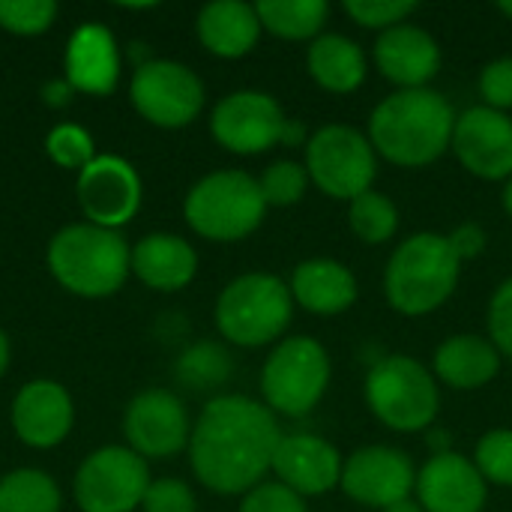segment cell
<instances>
[{
	"instance_id": "obj_36",
	"label": "cell",
	"mask_w": 512,
	"mask_h": 512,
	"mask_svg": "<svg viewBox=\"0 0 512 512\" xmlns=\"http://www.w3.org/2000/svg\"><path fill=\"white\" fill-rule=\"evenodd\" d=\"M477 90H480L486 108H495V111H504L507 114L512 108V57L489 60L480 69Z\"/></svg>"
},
{
	"instance_id": "obj_35",
	"label": "cell",
	"mask_w": 512,
	"mask_h": 512,
	"mask_svg": "<svg viewBox=\"0 0 512 512\" xmlns=\"http://www.w3.org/2000/svg\"><path fill=\"white\" fill-rule=\"evenodd\" d=\"M45 150L60 168H87L96 159L93 138L81 126H72V123L54 126L45 138Z\"/></svg>"
},
{
	"instance_id": "obj_38",
	"label": "cell",
	"mask_w": 512,
	"mask_h": 512,
	"mask_svg": "<svg viewBox=\"0 0 512 512\" xmlns=\"http://www.w3.org/2000/svg\"><path fill=\"white\" fill-rule=\"evenodd\" d=\"M144 512H195V492L183 483V480H174V477H165V480H156L147 486V495L141 501Z\"/></svg>"
},
{
	"instance_id": "obj_34",
	"label": "cell",
	"mask_w": 512,
	"mask_h": 512,
	"mask_svg": "<svg viewBox=\"0 0 512 512\" xmlns=\"http://www.w3.org/2000/svg\"><path fill=\"white\" fill-rule=\"evenodd\" d=\"M57 15L54 0H0V27L18 36H33L51 27Z\"/></svg>"
},
{
	"instance_id": "obj_9",
	"label": "cell",
	"mask_w": 512,
	"mask_h": 512,
	"mask_svg": "<svg viewBox=\"0 0 512 512\" xmlns=\"http://www.w3.org/2000/svg\"><path fill=\"white\" fill-rule=\"evenodd\" d=\"M306 171L312 186H318L333 201H354L357 195L375 189L378 177V153L366 132L327 123L315 129L306 141Z\"/></svg>"
},
{
	"instance_id": "obj_21",
	"label": "cell",
	"mask_w": 512,
	"mask_h": 512,
	"mask_svg": "<svg viewBox=\"0 0 512 512\" xmlns=\"http://www.w3.org/2000/svg\"><path fill=\"white\" fill-rule=\"evenodd\" d=\"M15 435L27 447H54L72 429V399L54 381H30L12 402Z\"/></svg>"
},
{
	"instance_id": "obj_14",
	"label": "cell",
	"mask_w": 512,
	"mask_h": 512,
	"mask_svg": "<svg viewBox=\"0 0 512 512\" xmlns=\"http://www.w3.org/2000/svg\"><path fill=\"white\" fill-rule=\"evenodd\" d=\"M450 150L477 180L507 183L512 177V117L486 105L465 108L456 117Z\"/></svg>"
},
{
	"instance_id": "obj_33",
	"label": "cell",
	"mask_w": 512,
	"mask_h": 512,
	"mask_svg": "<svg viewBox=\"0 0 512 512\" xmlns=\"http://www.w3.org/2000/svg\"><path fill=\"white\" fill-rule=\"evenodd\" d=\"M342 9L354 24L384 33L396 24H405L417 12V3L414 0H345Z\"/></svg>"
},
{
	"instance_id": "obj_26",
	"label": "cell",
	"mask_w": 512,
	"mask_h": 512,
	"mask_svg": "<svg viewBox=\"0 0 512 512\" xmlns=\"http://www.w3.org/2000/svg\"><path fill=\"white\" fill-rule=\"evenodd\" d=\"M132 273L153 291H180L198 273V255L177 234H147L129 258Z\"/></svg>"
},
{
	"instance_id": "obj_47",
	"label": "cell",
	"mask_w": 512,
	"mask_h": 512,
	"mask_svg": "<svg viewBox=\"0 0 512 512\" xmlns=\"http://www.w3.org/2000/svg\"><path fill=\"white\" fill-rule=\"evenodd\" d=\"M498 9H501L507 18H512V0H501V3H498Z\"/></svg>"
},
{
	"instance_id": "obj_23",
	"label": "cell",
	"mask_w": 512,
	"mask_h": 512,
	"mask_svg": "<svg viewBox=\"0 0 512 512\" xmlns=\"http://www.w3.org/2000/svg\"><path fill=\"white\" fill-rule=\"evenodd\" d=\"M504 357L492 345L489 336L477 333H456L444 339L432 354V372L438 384L450 390H483L501 375Z\"/></svg>"
},
{
	"instance_id": "obj_10",
	"label": "cell",
	"mask_w": 512,
	"mask_h": 512,
	"mask_svg": "<svg viewBox=\"0 0 512 512\" xmlns=\"http://www.w3.org/2000/svg\"><path fill=\"white\" fill-rule=\"evenodd\" d=\"M129 96L135 111L162 129L189 126L204 108L201 78L177 60H147L135 69Z\"/></svg>"
},
{
	"instance_id": "obj_45",
	"label": "cell",
	"mask_w": 512,
	"mask_h": 512,
	"mask_svg": "<svg viewBox=\"0 0 512 512\" xmlns=\"http://www.w3.org/2000/svg\"><path fill=\"white\" fill-rule=\"evenodd\" d=\"M384 512H423V507L414 498H408V501H402V504H396V507H390V510Z\"/></svg>"
},
{
	"instance_id": "obj_16",
	"label": "cell",
	"mask_w": 512,
	"mask_h": 512,
	"mask_svg": "<svg viewBox=\"0 0 512 512\" xmlns=\"http://www.w3.org/2000/svg\"><path fill=\"white\" fill-rule=\"evenodd\" d=\"M129 450L141 459H171L189 447L192 429L183 402L168 390H144L126 408Z\"/></svg>"
},
{
	"instance_id": "obj_7",
	"label": "cell",
	"mask_w": 512,
	"mask_h": 512,
	"mask_svg": "<svg viewBox=\"0 0 512 512\" xmlns=\"http://www.w3.org/2000/svg\"><path fill=\"white\" fill-rule=\"evenodd\" d=\"M195 234L213 243H237L258 231L267 213L261 186L246 171H213L201 177L183 204Z\"/></svg>"
},
{
	"instance_id": "obj_12",
	"label": "cell",
	"mask_w": 512,
	"mask_h": 512,
	"mask_svg": "<svg viewBox=\"0 0 512 512\" xmlns=\"http://www.w3.org/2000/svg\"><path fill=\"white\" fill-rule=\"evenodd\" d=\"M339 489L354 504L384 512L414 498L417 468L411 456L399 447L390 444L357 447L351 456H345Z\"/></svg>"
},
{
	"instance_id": "obj_22",
	"label": "cell",
	"mask_w": 512,
	"mask_h": 512,
	"mask_svg": "<svg viewBox=\"0 0 512 512\" xmlns=\"http://www.w3.org/2000/svg\"><path fill=\"white\" fill-rule=\"evenodd\" d=\"M120 51L105 24H81L66 45V81L72 90L105 96L117 87Z\"/></svg>"
},
{
	"instance_id": "obj_2",
	"label": "cell",
	"mask_w": 512,
	"mask_h": 512,
	"mask_svg": "<svg viewBox=\"0 0 512 512\" xmlns=\"http://www.w3.org/2000/svg\"><path fill=\"white\" fill-rule=\"evenodd\" d=\"M456 108L435 87L393 90L369 117V141L396 168H429L438 162L456 129Z\"/></svg>"
},
{
	"instance_id": "obj_3",
	"label": "cell",
	"mask_w": 512,
	"mask_h": 512,
	"mask_svg": "<svg viewBox=\"0 0 512 512\" xmlns=\"http://www.w3.org/2000/svg\"><path fill=\"white\" fill-rule=\"evenodd\" d=\"M462 267L447 234L417 231L393 249L384 267V297L393 312L426 318L456 294Z\"/></svg>"
},
{
	"instance_id": "obj_1",
	"label": "cell",
	"mask_w": 512,
	"mask_h": 512,
	"mask_svg": "<svg viewBox=\"0 0 512 512\" xmlns=\"http://www.w3.org/2000/svg\"><path fill=\"white\" fill-rule=\"evenodd\" d=\"M279 441V420L264 402L240 393L216 396L192 426L189 462L210 492L246 495L273 471Z\"/></svg>"
},
{
	"instance_id": "obj_46",
	"label": "cell",
	"mask_w": 512,
	"mask_h": 512,
	"mask_svg": "<svg viewBox=\"0 0 512 512\" xmlns=\"http://www.w3.org/2000/svg\"><path fill=\"white\" fill-rule=\"evenodd\" d=\"M6 363H9V342H6V336L0 330V375L6 372Z\"/></svg>"
},
{
	"instance_id": "obj_19",
	"label": "cell",
	"mask_w": 512,
	"mask_h": 512,
	"mask_svg": "<svg viewBox=\"0 0 512 512\" xmlns=\"http://www.w3.org/2000/svg\"><path fill=\"white\" fill-rule=\"evenodd\" d=\"M342 465L345 456L318 435L297 432V435H282L279 450L273 456V474L276 483L288 486L300 498H318L342 483Z\"/></svg>"
},
{
	"instance_id": "obj_39",
	"label": "cell",
	"mask_w": 512,
	"mask_h": 512,
	"mask_svg": "<svg viewBox=\"0 0 512 512\" xmlns=\"http://www.w3.org/2000/svg\"><path fill=\"white\" fill-rule=\"evenodd\" d=\"M237 512H309L306 501L282 483H261L243 495Z\"/></svg>"
},
{
	"instance_id": "obj_42",
	"label": "cell",
	"mask_w": 512,
	"mask_h": 512,
	"mask_svg": "<svg viewBox=\"0 0 512 512\" xmlns=\"http://www.w3.org/2000/svg\"><path fill=\"white\" fill-rule=\"evenodd\" d=\"M42 96H45L48 105H66L72 99V87H69L66 78L63 81H51V84L42 87Z\"/></svg>"
},
{
	"instance_id": "obj_15",
	"label": "cell",
	"mask_w": 512,
	"mask_h": 512,
	"mask_svg": "<svg viewBox=\"0 0 512 512\" xmlns=\"http://www.w3.org/2000/svg\"><path fill=\"white\" fill-rule=\"evenodd\" d=\"M78 201L90 225L117 231L141 207V177L120 156H96L78 174Z\"/></svg>"
},
{
	"instance_id": "obj_28",
	"label": "cell",
	"mask_w": 512,
	"mask_h": 512,
	"mask_svg": "<svg viewBox=\"0 0 512 512\" xmlns=\"http://www.w3.org/2000/svg\"><path fill=\"white\" fill-rule=\"evenodd\" d=\"M348 225L354 237L366 246H384L399 231V207L384 192H363L348 201Z\"/></svg>"
},
{
	"instance_id": "obj_4",
	"label": "cell",
	"mask_w": 512,
	"mask_h": 512,
	"mask_svg": "<svg viewBox=\"0 0 512 512\" xmlns=\"http://www.w3.org/2000/svg\"><path fill=\"white\" fill-rule=\"evenodd\" d=\"M363 396L375 420L402 435L432 429L441 411L435 372L411 354L381 357L366 375Z\"/></svg>"
},
{
	"instance_id": "obj_43",
	"label": "cell",
	"mask_w": 512,
	"mask_h": 512,
	"mask_svg": "<svg viewBox=\"0 0 512 512\" xmlns=\"http://www.w3.org/2000/svg\"><path fill=\"white\" fill-rule=\"evenodd\" d=\"M429 447H432V456L450 453V450H453V447H450V435H447L444 429H435V432L429 435Z\"/></svg>"
},
{
	"instance_id": "obj_32",
	"label": "cell",
	"mask_w": 512,
	"mask_h": 512,
	"mask_svg": "<svg viewBox=\"0 0 512 512\" xmlns=\"http://www.w3.org/2000/svg\"><path fill=\"white\" fill-rule=\"evenodd\" d=\"M474 465L489 486L512 489V429H492L474 447Z\"/></svg>"
},
{
	"instance_id": "obj_29",
	"label": "cell",
	"mask_w": 512,
	"mask_h": 512,
	"mask_svg": "<svg viewBox=\"0 0 512 512\" xmlns=\"http://www.w3.org/2000/svg\"><path fill=\"white\" fill-rule=\"evenodd\" d=\"M0 512H60V489L42 471H12L0 480Z\"/></svg>"
},
{
	"instance_id": "obj_18",
	"label": "cell",
	"mask_w": 512,
	"mask_h": 512,
	"mask_svg": "<svg viewBox=\"0 0 512 512\" xmlns=\"http://www.w3.org/2000/svg\"><path fill=\"white\" fill-rule=\"evenodd\" d=\"M372 60H375V69L396 90H420L435 81L444 57H441L438 39L429 30L405 21L378 33L372 45Z\"/></svg>"
},
{
	"instance_id": "obj_13",
	"label": "cell",
	"mask_w": 512,
	"mask_h": 512,
	"mask_svg": "<svg viewBox=\"0 0 512 512\" xmlns=\"http://www.w3.org/2000/svg\"><path fill=\"white\" fill-rule=\"evenodd\" d=\"M288 117L276 96L264 90H234L210 114V132L219 147L237 156H258L282 141Z\"/></svg>"
},
{
	"instance_id": "obj_17",
	"label": "cell",
	"mask_w": 512,
	"mask_h": 512,
	"mask_svg": "<svg viewBox=\"0 0 512 512\" xmlns=\"http://www.w3.org/2000/svg\"><path fill=\"white\" fill-rule=\"evenodd\" d=\"M489 498V483L477 471L474 459L462 453H438L417 471L414 501L423 512H483Z\"/></svg>"
},
{
	"instance_id": "obj_41",
	"label": "cell",
	"mask_w": 512,
	"mask_h": 512,
	"mask_svg": "<svg viewBox=\"0 0 512 512\" xmlns=\"http://www.w3.org/2000/svg\"><path fill=\"white\" fill-rule=\"evenodd\" d=\"M312 135V132H309ZM309 135H306V126L300 123V120H291L288 117V123H285V129H282V147H306V141H309Z\"/></svg>"
},
{
	"instance_id": "obj_40",
	"label": "cell",
	"mask_w": 512,
	"mask_h": 512,
	"mask_svg": "<svg viewBox=\"0 0 512 512\" xmlns=\"http://www.w3.org/2000/svg\"><path fill=\"white\" fill-rule=\"evenodd\" d=\"M447 240H450V249L456 252V258H459L462 264L480 258V255L486 252V246H489V234H486V228L477 225V222H462V225H456V228L447 234Z\"/></svg>"
},
{
	"instance_id": "obj_24",
	"label": "cell",
	"mask_w": 512,
	"mask_h": 512,
	"mask_svg": "<svg viewBox=\"0 0 512 512\" xmlns=\"http://www.w3.org/2000/svg\"><path fill=\"white\" fill-rule=\"evenodd\" d=\"M201 45L225 60L246 57L261 39V18L252 3L243 0H213L198 12Z\"/></svg>"
},
{
	"instance_id": "obj_6",
	"label": "cell",
	"mask_w": 512,
	"mask_h": 512,
	"mask_svg": "<svg viewBox=\"0 0 512 512\" xmlns=\"http://www.w3.org/2000/svg\"><path fill=\"white\" fill-rule=\"evenodd\" d=\"M294 318V297L285 279L273 273H243L228 282L216 300L219 333L240 348L282 342Z\"/></svg>"
},
{
	"instance_id": "obj_44",
	"label": "cell",
	"mask_w": 512,
	"mask_h": 512,
	"mask_svg": "<svg viewBox=\"0 0 512 512\" xmlns=\"http://www.w3.org/2000/svg\"><path fill=\"white\" fill-rule=\"evenodd\" d=\"M501 204H504V213L512 219V177L504 183V189H501Z\"/></svg>"
},
{
	"instance_id": "obj_25",
	"label": "cell",
	"mask_w": 512,
	"mask_h": 512,
	"mask_svg": "<svg viewBox=\"0 0 512 512\" xmlns=\"http://www.w3.org/2000/svg\"><path fill=\"white\" fill-rule=\"evenodd\" d=\"M306 72L321 90L348 96L363 87L369 75V57L357 39L345 33H321L306 48Z\"/></svg>"
},
{
	"instance_id": "obj_31",
	"label": "cell",
	"mask_w": 512,
	"mask_h": 512,
	"mask_svg": "<svg viewBox=\"0 0 512 512\" xmlns=\"http://www.w3.org/2000/svg\"><path fill=\"white\" fill-rule=\"evenodd\" d=\"M177 375L186 387L204 390V387H216L231 375V357L213 345V342H201L195 348H189L180 363H177Z\"/></svg>"
},
{
	"instance_id": "obj_37",
	"label": "cell",
	"mask_w": 512,
	"mask_h": 512,
	"mask_svg": "<svg viewBox=\"0 0 512 512\" xmlns=\"http://www.w3.org/2000/svg\"><path fill=\"white\" fill-rule=\"evenodd\" d=\"M486 324H489V339L501 351V357L512 360V276L504 279L486 309Z\"/></svg>"
},
{
	"instance_id": "obj_5",
	"label": "cell",
	"mask_w": 512,
	"mask_h": 512,
	"mask_svg": "<svg viewBox=\"0 0 512 512\" xmlns=\"http://www.w3.org/2000/svg\"><path fill=\"white\" fill-rule=\"evenodd\" d=\"M129 246L120 231L99 225H69L54 234L48 246V267L54 279L81 297H108L123 282L129 267Z\"/></svg>"
},
{
	"instance_id": "obj_27",
	"label": "cell",
	"mask_w": 512,
	"mask_h": 512,
	"mask_svg": "<svg viewBox=\"0 0 512 512\" xmlns=\"http://www.w3.org/2000/svg\"><path fill=\"white\" fill-rule=\"evenodd\" d=\"M261 27L285 42H312L330 18L327 0H264L255 3Z\"/></svg>"
},
{
	"instance_id": "obj_30",
	"label": "cell",
	"mask_w": 512,
	"mask_h": 512,
	"mask_svg": "<svg viewBox=\"0 0 512 512\" xmlns=\"http://www.w3.org/2000/svg\"><path fill=\"white\" fill-rule=\"evenodd\" d=\"M258 186H261L267 207H294L306 198L312 180L303 162L276 159L264 168V174L258 177Z\"/></svg>"
},
{
	"instance_id": "obj_20",
	"label": "cell",
	"mask_w": 512,
	"mask_h": 512,
	"mask_svg": "<svg viewBox=\"0 0 512 512\" xmlns=\"http://www.w3.org/2000/svg\"><path fill=\"white\" fill-rule=\"evenodd\" d=\"M288 288H291L294 306L318 318H336L348 312L360 297V282L354 270L324 255L300 261L291 273Z\"/></svg>"
},
{
	"instance_id": "obj_8",
	"label": "cell",
	"mask_w": 512,
	"mask_h": 512,
	"mask_svg": "<svg viewBox=\"0 0 512 512\" xmlns=\"http://www.w3.org/2000/svg\"><path fill=\"white\" fill-rule=\"evenodd\" d=\"M333 363L327 348L312 336H288L276 342L261 369V396L273 414L306 417L327 396Z\"/></svg>"
},
{
	"instance_id": "obj_11",
	"label": "cell",
	"mask_w": 512,
	"mask_h": 512,
	"mask_svg": "<svg viewBox=\"0 0 512 512\" xmlns=\"http://www.w3.org/2000/svg\"><path fill=\"white\" fill-rule=\"evenodd\" d=\"M150 486L147 462L129 447H102L75 474V501L84 512H132Z\"/></svg>"
}]
</instances>
